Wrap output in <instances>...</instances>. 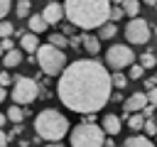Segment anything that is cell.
I'll return each instance as SVG.
<instances>
[{
  "instance_id": "6da1fadb",
  "label": "cell",
  "mask_w": 157,
  "mask_h": 147,
  "mask_svg": "<svg viewBox=\"0 0 157 147\" xmlns=\"http://www.w3.org/2000/svg\"><path fill=\"white\" fill-rule=\"evenodd\" d=\"M110 91H113V76L96 59L71 61L61 71L59 86H56L59 100L69 110L81 113V115L98 113L110 100V96H113Z\"/></svg>"
},
{
  "instance_id": "4dcf8cb0",
  "label": "cell",
  "mask_w": 157,
  "mask_h": 147,
  "mask_svg": "<svg viewBox=\"0 0 157 147\" xmlns=\"http://www.w3.org/2000/svg\"><path fill=\"white\" fill-rule=\"evenodd\" d=\"M0 44H2V49H5V51H10V49H15V42H12L10 37H5V39H0Z\"/></svg>"
},
{
  "instance_id": "52a82bcc",
  "label": "cell",
  "mask_w": 157,
  "mask_h": 147,
  "mask_svg": "<svg viewBox=\"0 0 157 147\" xmlns=\"http://www.w3.org/2000/svg\"><path fill=\"white\" fill-rule=\"evenodd\" d=\"M105 64H108L110 69L120 71V69L135 64V51H132L128 44H113V47H108V51H105Z\"/></svg>"
},
{
  "instance_id": "4fadbf2b",
  "label": "cell",
  "mask_w": 157,
  "mask_h": 147,
  "mask_svg": "<svg viewBox=\"0 0 157 147\" xmlns=\"http://www.w3.org/2000/svg\"><path fill=\"white\" fill-rule=\"evenodd\" d=\"M27 27H29V32L42 34V32L49 29V22L44 20V15H29V17H27Z\"/></svg>"
},
{
  "instance_id": "ee69618b",
  "label": "cell",
  "mask_w": 157,
  "mask_h": 147,
  "mask_svg": "<svg viewBox=\"0 0 157 147\" xmlns=\"http://www.w3.org/2000/svg\"><path fill=\"white\" fill-rule=\"evenodd\" d=\"M155 145H157V135H155Z\"/></svg>"
},
{
  "instance_id": "9c48e42d",
  "label": "cell",
  "mask_w": 157,
  "mask_h": 147,
  "mask_svg": "<svg viewBox=\"0 0 157 147\" xmlns=\"http://www.w3.org/2000/svg\"><path fill=\"white\" fill-rule=\"evenodd\" d=\"M42 15H44V20H47L49 24H59V22L66 17V10H64V5H61L59 0H49V2L44 5Z\"/></svg>"
},
{
  "instance_id": "9a60e30c",
  "label": "cell",
  "mask_w": 157,
  "mask_h": 147,
  "mask_svg": "<svg viewBox=\"0 0 157 147\" xmlns=\"http://www.w3.org/2000/svg\"><path fill=\"white\" fill-rule=\"evenodd\" d=\"M81 47L93 56V54H98V51H101V37H93V34H88V32H86V34L81 37Z\"/></svg>"
},
{
  "instance_id": "44dd1931",
  "label": "cell",
  "mask_w": 157,
  "mask_h": 147,
  "mask_svg": "<svg viewBox=\"0 0 157 147\" xmlns=\"http://www.w3.org/2000/svg\"><path fill=\"white\" fill-rule=\"evenodd\" d=\"M49 42H52L54 47H59V49H66V47H69V37H66L64 32H56V34H49Z\"/></svg>"
},
{
  "instance_id": "f1b7e54d",
  "label": "cell",
  "mask_w": 157,
  "mask_h": 147,
  "mask_svg": "<svg viewBox=\"0 0 157 147\" xmlns=\"http://www.w3.org/2000/svg\"><path fill=\"white\" fill-rule=\"evenodd\" d=\"M10 10H12V0H0V20H5Z\"/></svg>"
},
{
  "instance_id": "74e56055",
  "label": "cell",
  "mask_w": 157,
  "mask_h": 147,
  "mask_svg": "<svg viewBox=\"0 0 157 147\" xmlns=\"http://www.w3.org/2000/svg\"><path fill=\"white\" fill-rule=\"evenodd\" d=\"M155 83H157V76H155V78H150V81H147L145 86H147V88H155Z\"/></svg>"
},
{
  "instance_id": "7bdbcfd3",
  "label": "cell",
  "mask_w": 157,
  "mask_h": 147,
  "mask_svg": "<svg viewBox=\"0 0 157 147\" xmlns=\"http://www.w3.org/2000/svg\"><path fill=\"white\" fill-rule=\"evenodd\" d=\"M113 2H115V5H120V2H123V0H113Z\"/></svg>"
},
{
  "instance_id": "4316f807",
  "label": "cell",
  "mask_w": 157,
  "mask_h": 147,
  "mask_svg": "<svg viewBox=\"0 0 157 147\" xmlns=\"http://www.w3.org/2000/svg\"><path fill=\"white\" fill-rule=\"evenodd\" d=\"M123 15H125V10H123V5H113V7H110V17H108V20H113V22H118V20H120Z\"/></svg>"
},
{
  "instance_id": "83f0119b",
  "label": "cell",
  "mask_w": 157,
  "mask_h": 147,
  "mask_svg": "<svg viewBox=\"0 0 157 147\" xmlns=\"http://www.w3.org/2000/svg\"><path fill=\"white\" fill-rule=\"evenodd\" d=\"M12 83H15V78L10 76V71H0V86L7 88V86H12Z\"/></svg>"
},
{
  "instance_id": "7c38bea8",
  "label": "cell",
  "mask_w": 157,
  "mask_h": 147,
  "mask_svg": "<svg viewBox=\"0 0 157 147\" xmlns=\"http://www.w3.org/2000/svg\"><path fill=\"white\" fill-rule=\"evenodd\" d=\"M101 125H103V130H105V135H110V137H115L118 132H120V127H123V120L118 118V115H113V113H108L103 120H101Z\"/></svg>"
},
{
  "instance_id": "277c9868",
  "label": "cell",
  "mask_w": 157,
  "mask_h": 147,
  "mask_svg": "<svg viewBox=\"0 0 157 147\" xmlns=\"http://www.w3.org/2000/svg\"><path fill=\"white\" fill-rule=\"evenodd\" d=\"M37 64H39V69L47 74V76H61V71L66 69V54H64V49H59V47H54L52 42H47V44H39V49H37Z\"/></svg>"
},
{
  "instance_id": "ffe728a7",
  "label": "cell",
  "mask_w": 157,
  "mask_h": 147,
  "mask_svg": "<svg viewBox=\"0 0 157 147\" xmlns=\"http://www.w3.org/2000/svg\"><path fill=\"white\" fill-rule=\"evenodd\" d=\"M120 5H123V10H125V15L137 17V12H140V0H123Z\"/></svg>"
},
{
  "instance_id": "484cf974",
  "label": "cell",
  "mask_w": 157,
  "mask_h": 147,
  "mask_svg": "<svg viewBox=\"0 0 157 147\" xmlns=\"http://www.w3.org/2000/svg\"><path fill=\"white\" fill-rule=\"evenodd\" d=\"M12 32H15L12 22H7V20H0V39H5V37H12Z\"/></svg>"
},
{
  "instance_id": "ac0fdd59",
  "label": "cell",
  "mask_w": 157,
  "mask_h": 147,
  "mask_svg": "<svg viewBox=\"0 0 157 147\" xmlns=\"http://www.w3.org/2000/svg\"><path fill=\"white\" fill-rule=\"evenodd\" d=\"M125 120H128V127H130L132 132H140V130L145 127V115H142V113H132V115H128Z\"/></svg>"
},
{
  "instance_id": "f546056e",
  "label": "cell",
  "mask_w": 157,
  "mask_h": 147,
  "mask_svg": "<svg viewBox=\"0 0 157 147\" xmlns=\"http://www.w3.org/2000/svg\"><path fill=\"white\" fill-rule=\"evenodd\" d=\"M147 135H157V123L152 120V118H147V123H145V127H142Z\"/></svg>"
},
{
  "instance_id": "8fae6325",
  "label": "cell",
  "mask_w": 157,
  "mask_h": 147,
  "mask_svg": "<svg viewBox=\"0 0 157 147\" xmlns=\"http://www.w3.org/2000/svg\"><path fill=\"white\" fill-rule=\"evenodd\" d=\"M20 49L27 51V54H37L39 49V39H37V32H25L20 37Z\"/></svg>"
},
{
  "instance_id": "e575fe53",
  "label": "cell",
  "mask_w": 157,
  "mask_h": 147,
  "mask_svg": "<svg viewBox=\"0 0 157 147\" xmlns=\"http://www.w3.org/2000/svg\"><path fill=\"white\" fill-rule=\"evenodd\" d=\"M78 44H81V37H71L69 39V47H78Z\"/></svg>"
},
{
  "instance_id": "b9f144b4",
  "label": "cell",
  "mask_w": 157,
  "mask_h": 147,
  "mask_svg": "<svg viewBox=\"0 0 157 147\" xmlns=\"http://www.w3.org/2000/svg\"><path fill=\"white\" fill-rule=\"evenodd\" d=\"M0 54H5V49H2V44H0Z\"/></svg>"
},
{
  "instance_id": "5b68a950",
  "label": "cell",
  "mask_w": 157,
  "mask_h": 147,
  "mask_svg": "<svg viewBox=\"0 0 157 147\" xmlns=\"http://www.w3.org/2000/svg\"><path fill=\"white\" fill-rule=\"evenodd\" d=\"M71 147H103L105 145V130L96 123H81L69 135Z\"/></svg>"
},
{
  "instance_id": "7a4b0ae2",
  "label": "cell",
  "mask_w": 157,
  "mask_h": 147,
  "mask_svg": "<svg viewBox=\"0 0 157 147\" xmlns=\"http://www.w3.org/2000/svg\"><path fill=\"white\" fill-rule=\"evenodd\" d=\"M113 0H64V10L71 24L78 29H98L110 17Z\"/></svg>"
},
{
  "instance_id": "d6986e66",
  "label": "cell",
  "mask_w": 157,
  "mask_h": 147,
  "mask_svg": "<svg viewBox=\"0 0 157 147\" xmlns=\"http://www.w3.org/2000/svg\"><path fill=\"white\" fill-rule=\"evenodd\" d=\"M7 120H10V123H15V125H20V123L25 120V110L15 103L12 108H7Z\"/></svg>"
},
{
  "instance_id": "f35d334b",
  "label": "cell",
  "mask_w": 157,
  "mask_h": 147,
  "mask_svg": "<svg viewBox=\"0 0 157 147\" xmlns=\"http://www.w3.org/2000/svg\"><path fill=\"white\" fill-rule=\"evenodd\" d=\"M44 147H64V145H61V142H47Z\"/></svg>"
},
{
  "instance_id": "5bb4252c",
  "label": "cell",
  "mask_w": 157,
  "mask_h": 147,
  "mask_svg": "<svg viewBox=\"0 0 157 147\" xmlns=\"http://www.w3.org/2000/svg\"><path fill=\"white\" fill-rule=\"evenodd\" d=\"M22 59H25V56H22V49H17V47L2 54V64H5V69H15V66H20Z\"/></svg>"
},
{
  "instance_id": "e0dca14e",
  "label": "cell",
  "mask_w": 157,
  "mask_h": 147,
  "mask_svg": "<svg viewBox=\"0 0 157 147\" xmlns=\"http://www.w3.org/2000/svg\"><path fill=\"white\" fill-rule=\"evenodd\" d=\"M115 32H118V27H115L113 20H108V22H103V24L98 27V37H101V39H113Z\"/></svg>"
},
{
  "instance_id": "d590c367",
  "label": "cell",
  "mask_w": 157,
  "mask_h": 147,
  "mask_svg": "<svg viewBox=\"0 0 157 147\" xmlns=\"http://www.w3.org/2000/svg\"><path fill=\"white\" fill-rule=\"evenodd\" d=\"M5 123H7V113H0V127H5Z\"/></svg>"
},
{
  "instance_id": "8d00e7d4",
  "label": "cell",
  "mask_w": 157,
  "mask_h": 147,
  "mask_svg": "<svg viewBox=\"0 0 157 147\" xmlns=\"http://www.w3.org/2000/svg\"><path fill=\"white\" fill-rule=\"evenodd\" d=\"M7 98V91H5V86H0V103Z\"/></svg>"
},
{
  "instance_id": "d6a6232c",
  "label": "cell",
  "mask_w": 157,
  "mask_h": 147,
  "mask_svg": "<svg viewBox=\"0 0 157 147\" xmlns=\"http://www.w3.org/2000/svg\"><path fill=\"white\" fill-rule=\"evenodd\" d=\"M147 98H150V103L157 108V88H150V93H147Z\"/></svg>"
},
{
  "instance_id": "ab89813d",
  "label": "cell",
  "mask_w": 157,
  "mask_h": 147,
  "mask_svg": "<svg viewBox=\"0 0 157 147\" xmlns=\"http://www.w3.org/2000/svg\"><path fill=\"white\" fill-rule=\"evenodd\" d=\"M145 5H157V0H145Z\"/></svg>"
},
{
  "instance_id": "60d3db41",
  "label": "cell",
  "mask_w": 157,
  "mask_h": 147,
  "mask_svg": "<svg viewBox=\"0 0 157 147\" xmlns=\"http://www.w3.org/2000/svg\"><path fill=\"white\" fill-rule=\"evenodd\" d=\"M152 34H157V24H155V27H152Z\"/></svg>"
},
{
  "instance_id": "3957f363",
  "label": "cell",
  "mask_w": 157,
  "mask_h": 147,
  "mask_svg": "<svg viewBox=\"0 0 157 147\" xmlns=\"http://www.w3.org/2000/svg\"><path fill=\"white\" fill-rule=\"evenodd\" d=\"M69 127L71 125H69L66 115L54 108H47L34 118V132L39 140H47V142H61L69 135Z\"/></svg>"
},
{
  "instance_id": "7402d4cb",
  "label": "cell",
  "mask_w": 157,
  "mask_h": 147,
  "mask_svg": "<svg viewBox=\"0 0 157 147\" xmlns=\"http://www.w3.org/2000/svg\"><path fill=\"white\" fill-rule=\"evenodd\" d=\"M29 10H32V2L29 0H17V5H15L17 17H29Z\"/></svg>"
},
{
  "instance_id": "30bf717a",
  "label": "cell",
  "mask_w": 157,
  "mask_h": 147,
  "mask_svg": "<svg viewBox=\"0 0 157 147\" xmlns=\"http://www.w3.org/2000/svg\"><path fill=\"white\" fill-rule=\"evenodd\" d=\"M150 103V98L145 93H132L128 100H125V113H142V108Z\"/></svg>"
},
{
  "instance_id": "603a6c76",
  "label": "cell",
  "mask_w": 157,
  "mask_h": 147,
  "mask_svg": "<svg viewBox=\"0 0 157 147\" xmlns=\"http://www.w3.org/2000/svg\"><path fill=\"white\" fill-rule=\"evenodd\" d=\"M128 78H130V76H125L123 71H115V74H113V88H118V91L125 88V86H128Z\"/></svg>"
},
{
  "instance_id": "1f68e13d",
  "label": "cell",
  "mask_w": 157,
  "mask_h": 147,
  "mask_svg": "<svg viewBox=\"0 0 157 147\" xmlns=\"http://www.w3.org/2000/svg\"><path fill=\"white\" fill-rule=\"evenodd\" d=\"M152 113H155V105H152V103H147V105L142 108V115H145V118H152Z\"/></svg>"
},
{
  "instance_id": "ba28073f",
  "label": "cell",
  "mask_w": 157,
  "mask_h": 147,
  "mask_svg": "<svg viewBox=\"0 0 157 147\" xmlns=\"http://www.w3.org/2000/svg\"><path fill=\"white\" fill-rule=\"evenodd\" d=\"M152 37V27L147 24V20L142 17H132L125 27V39L130 44H147V39Z\"/></svg>"
},
{
  "instance_id": "d4e9b609",
  "label": "cell",
  "mask_w": 157,
  "mask_h": 147,
  "mask_svg": "<svg viewBox=\"0 0 157 147\" xmlns=\"http://www.w3.org/2000/svg\"><path fill=\"white\" fill-rule=\"evenodd\" d=\"M128 69H130V71H128V76H130L132 81H137V78H142V74H145V66H142V64H130Z\"/></svg>"
},
{
  "instance_id": "cb8c5ba5",
  "label": "cell",
  "mask_w": 157,
  "mask_h": 147,
  "mask_svg": "<svg viewBox=\"0 0 157 147\" xmlns=\"http://www.w3.org/2000/svg\"><path fill=\"white\" fill-rule=\"evenodd\" d=\"M140 64H142L145 69H155V66H157V56H155L152 51H145V54L140 56Z\"/></svg>"
},
{
  "instance_id": "836d02e7",
  "label": "cell",
  "mask_w": 157,
  "mask_h": 147,
  "mask_svg": "<svg viewBox=\"0 0 157 147\" xmlns=\"http://www.w3.org/2000/svg\"><path fill=\"white\" fill-rule=\"evenodd\" d=\"M7 142H10V137L2 132V127H0V147H7Z\"/></svg>"
},
{
  "instance_id": "2e32d148",
  "label": "cell",
  "mask_w": 157,
  "mask_h": 147,
  "mask_svg": "<svg viewBox=\"0 0 157 147\" xmlns=\"http://www.w3.org/2000/svg\"><path fill=\"white\" fill-rule=\"evenodd\" d=\"M123 147H157L155 142H150L145 135H132V137H128L125 140V145Z\"/></svg>"
},
{
  "instance_id": "8992f818",
  "label": "cell",
  "mask_w": 157,
  "mask_h": 147,
  "mask_svg": "<svg viewBox=\"0 0 157 147\" xmlns=\"http://www.w3.org/2000/svg\"><path fill=\"white\" fill-rule=\"evenodd\" d=\"M39 93H42L39 91V83L34 78H29V76H17L15 83H12V91H10V96H12V100L17 105H27V103L37 100Z\"/></svg>"
}]
</instances>
